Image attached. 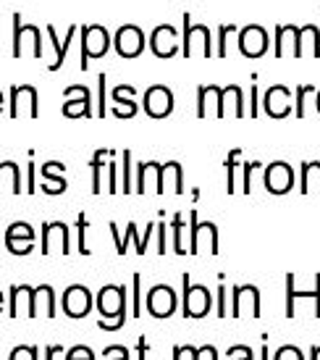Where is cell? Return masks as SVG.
<instances>
[{"label": "cell", "instance_id": "2", "mask_svg": "<svg viewBox=\"0 0 320 360\" xmlns=\"http://www.w3.org/2000/svg\"><path fill=\"white\" fill-rule=\"evenodd\" d=\"M200 53L202 58H213L215 48H213L211 30L205 24H194L189 13H184V32H181V56L184 58H194Z\"/></svg>", "mask_w": 320, "mask_h": 360}, {"label": "cell", "instance_id": "54", "mask_svg": "<svg viewBox=\"0 0 320 360\" xmlns=\"http://www.w3.org/2000/svg\"><path fill=\"white\" fill-rule=\"evenodd\" d=\"M231 360H236V358H231ZM239 360H252V350L247 347V352H244V358H239Z\"/></svg>", "mask_w": 320, "mask_h": 360}, {"label": "cell", "instance_id": "11", "mask_svg": "<svg viewBox=\"0 0 320 360\" xmlns=\"http://www.w3.org/2000/svg\"><path fill=\"white\" fill-rule=\"evenodd\" d=\"M265 190L270 195H286L294 187V169L286 160H273L265 166Z\"/></svg>", "mask_w": 320, "mask_h": 360}, {"label": "cell", "instance_id": "31", "mask_svg": "<svg viewBox=\"0 0 320 360\" xmlns=\"http://www.w3.org/2000/svg\"><path fill=\"white\" fill-rule=\"evenodd\" d=\"M318 87L315 84H297L294 87V116L305 119L307 116V98H315Z\"/></svg>", "mask_w": 320, "mask_h": 360}, {"label": "cell", "instance_id": "28", "mask_svg": "<svg viewBox=\"0 0 320 360\" xmlns=\"http://www.w3.org/2000/svg\"><path fill=\"white\" fill-rule=\"evenodd\" d=\"M79 30H81L79 24H71V27H69V34H66V40L58 42L55 27H48V34H51V45L55 48V51H58V53H55V60H53V63H48V69H51V71H58L60 66L66 63V53H69V48H71V40H74V34H76Z\"/></svg>", "mask_w": 320, "mask_h": 360}, {"label": "cell", "instance_id": "20", "mask_svg": "<svg viewBox=\"0 0 320 360\" xmlns=\"http://www.w3.org/2000/svg\"><path fill=\"white\" fill-rule=\"evenodd\" d=\"M297 37H300L297 24H276V45H273L276 58H297Z\"/></svg>", "mask_w": 320, "mask_h": 360}, {"label": "cell", "instance_id": "56", "mask_svg": "<svg viewBox=\"0 0 320 360\" xmlns=\"http://www.w3.org/2000/svg\"><path fill=\"white\" fill-rule=\"evenodd\" d=\"M0 110H3V92H0Z\"/></svg>", "mask_w": 320, "mask_h": 360}, {"label": "cell", "instance_id": "9", "mask_svg": "<svg viewBox=\"0 0 320 360\" xmlns=\"http://www.w3.org/2000/svg\"><path fill=\"white\" fill-rule=\"evenodd\" d=\"M145 45H147L145 32L137 24H124L116 32V37H113V48H116V53H119L121 58H137V56H142Z\"/></svg>", "mask_w": 320, "mask_h": 360}, {"label": "cell", "instance_id": "10", "mask_svg": "<svg viewBox=\"0 0 320 360\" xmlns=\"http://www.w3.org/2000/svg\"><path fill=\"white\" fill-rule=\"evenodd\" d=\"M150 51L158 56V58H173L176 53H181V37L176 27L171 24H158L150 34Z\"/></svg>", "mask_w": 320, "mask_h": 360}, {"label": "cell", "instance_id": "7", "mask_svg": "<svg viewBox=\"0 0 320 360\" xmlns=\"http://www.w3.org/2000/svg\"><path fill=\"white\" fill-rule=\"evenodd\" d=\"M270 48V37L265 27L260 24H247L239 30V53L244 58H262Z\"/></svg>", "mask_w": 320, "mask_h": 360}, {"label": "cell", "instance_id": "19", "mask_svg": "<svg viewBox=\"0 0 320 360\" xmlns=\"http://www.w3.org/2000/svg\"><path fill=\"white\" fill-rule=\"evenodd\" d=\"M110 98H113V116L116 119H131V116H137V87L134 84H119V87H113L110 92Z\"/></svg>", "mask_w": 320, "mask_h": 360}, {"label": "cell", "instance_id": "40", "mask_svg": "<svg viewBox=\"0 0 320 360\" xmlns=\"http://www.w3.org/2000/svg\"><path fill=\"white\" fill-rule=\"evenodd\" d=\"M241 169H244V181H241V192H244V195H250V192H252V174H255V169H262V166H260V160H247V163H244Z\"/></svg>", "mask_w": 320, "mask_h": 360}, {"label": "cell", "instance_id": "4", "mask_svg": "<svg viewBox=\"0 0 320 360\" xmlns=\"http://www.w3.org/2000/svg\"><path fill=\"white\" fill-rule=\"evenodd\" d=\"M181 284H184V302H181L184 319H205L213 308L211 290H208V287H202V284H192L189 271H187V274H181Z\"/></svg>", "mask_w": 320, "mask_h": 360}, {"label": "cell", "instance_id": "18", "mask_svg": "<svg viewBox=\"0 0 320 360\" xmlns=\"http://www.w3.org/2000/svg\"><path fill=\"white\" fill-rule=\"evenodd\" d=\"M40 234H42V248H40L42 255H51L53 252V240L55 237H60V255H71V229L63 221H53V224L45 221Z\"/></svg>", "mask_w": 320, "mask_h": 360}, {"label": "cell", "instance_id": "3", "mask_svg": "<svg viewBox=\"0 0 320 360\" xmlns=\"http://www.w3.org/2000/svg\"><path fill=\"white\" fill-rule=\"evenodd\" d=\"M81 71L90 69V58H102L110 51V34L102 24H84L81 27Z\"/></svg>", "mask_w": 320, "mask_h": 360}, {"label": "cell", "instance_id": "6", "mask_svg": "<svg viewBox=\"0 0 320 360\" xmlns=\"http://www.w3.org/2000/svg\"><path fill=\"white\" fill-rule=\"evenodd\" d=\"M63 116L66 119H92V90L87 84H71L63 90Z\"/></svg>", "mask_w": 320, "mask_h": 360}, {"label": "cell", "instance_id": "47", "mask_svg": "<svg viewBox=\"0 0 320 360\" xmlns=\"http://www.w3.org/2000/svg\"><path fill=\"white\" fill-rule=\"evenodd\" d=\"M140 281L142 276L134 274V319H140Z\"/></svg>", "mask_w": 320, "mask_h": 360}, {"label": "cell", "instance_id": "39", "mask_svg": "<svg viewBox=\"0 0 320 360\" xmlns=\"http://www.w3.org/2000/svg\"><path fill=\"white\" fill-rule=\"evenodd\" d=\"M87 229H90V221L84 213L76 216V231H79V255H90V248H87Z\"/></svg>", "mask_w": 320, "mask_h": 360}, {"label": "cell", "instance_id": "33", "mask_svg": "<svg viewBox=\"0 0 320 360\" xmlns=\"http://www.w3.org/2000/svg\"><path fill=\"white\" fill-rule=\"evenodd\" d=\"M239 158H241V148H234L226 158V192L234 195L236 192V169H239Z\"/></svg>", "mask_w": 320, "mask_h": 360}, {"label": "cell", "instance_id": "23", "mask_svg": "<svg viewBox=\"0 0 320 360\" xmlns=\"http://www.w3.org/2000/svg\"><path fill=\"white\" fill-rule=\"evenodd\" d=\"M297 58H320L318 24H305V27H300V37H297Z\"/></svg>", "mask_w": 320, "mask_h": 360}, {"label": "cell", "instance_id": "16", "mask_svg": "<svg viewBox=\"0 0 320 360\" xmlns=\"http://www.w3.org/2000/svg\"><path fill=\"white\" fill-rule=\"evenodd\" d=\"M262 110L268 113L270 119H286L291 113V90L286 84H273L265 90L262 98Z\"/></svg>", "mask_w": 320, "mask_h": 360}, {"label": "cell", "instance_id": "34", "mask_svg": "<svg viewBox=\"0 0 320 360\" xmlns=\"http://www.w3.org/2000/svg\"><path fill=\"white\" fill-rule=\"evenodd\" d=\"M95 116H108V77L98 74V110Z\"/></svg>", "mask_w": 320, "mask_h": 360}, {"label": "cell", "instance_id": "41", "mask_svg": "<svg viewBox=\"0 0 320 360\" xmlns=\"http://www.w3.org/2000/svg\"><path fill=\"white\" fill-rule=\"evenodd\" d=\"M37 355H40V350H37L34 345H29V347H24V345H21V347H16V350L11 352L8 360H40Z\"/></svg>", "mask_w": 320, "mask_h": 360}, {"label": "cell", "instance_id": "46", "mask_svg": "<svg viewBox=\"0 0 320 360\" xmlns=\"http://www.w3.org/2000/svg\"><path fill=\"white\" fill-rule=\"evenodd\" d=\"M102 355H105V358H108V355H119L116 360H129V350H126V347H121V345H116V347H105Z\"/></svg>", "mask_w": 320, "mask_h": 360}, {"label": "cell", "instance_id": "14", "mask_svg": "<svg viewBox=\"0 0 320 360\" xmlns=\"http://www.w3.org/2000/svg\"><path fill=\"white\" fill-rule=\"evenodd\" d=\"M211 240V255H218V226L213 221H197V210H189V255L200 252V240Z\"/></svg>", "mask_w": 320, "mask_h": 360}, {"label": "cell", "instance_id": "21", "mask_svg": "<svg viewBox=\"0 0 320 360\" xmlns=\"http://www.w3.org/2000/svg\"><path fill=\"white\" fill-rule=\"evenodd\" d=\"M223 116H247V108H244V92H241L239 84H226L220 90V119Z\"/></svg>", "mask_w": 320, "mask_h": 360}, {"label": "cell", "instance_id": "43", "mask_svg": "<svg viewBox=\"0 0 320 360\" xmlns=\"http://www.w3.org/2000/svg\"><path fill=\"white\" fill-rule=\"evenodd\" d=\"M273 360H305V358H302L300 347H294V345H286V347H281V350L273 355Z\"/></svg>", "mask_w": 320, "mask_h": 360}, {"label": "cell", "instance_id": "25", "mask_svg": "<svg viewBox=\"0 0 320 360\" xmlns=\"http://www.w3.org/2000/svg\"><path fill=\"white\" fill-rule=\"evenodd\" d=\"M312 297L315 300V319H320V274H315V290L297 292L294 290V274H286V319H294V300Z\"/></svg>", "mask_w": 320, "mask_h": 360}, {"label": "cell", "instance_id": "5", "mask_svg": "<svg viewBox=\"0 0 320 360\" xmlns=\"http://www.w3.org/2000/svg\"><path fill=\"white\" fill-rule=\"evenodd\" d=\"M11 27H13V48H11L13 58L27 56V48H32V56H34V58H42L40 30H37L34 24H24V21H21V13H13Z\"/></svg>", "mask_w": 320, "mask_h": 360}, {"label": "cell", "instance_id": "38", "mask_svg": "<svg viewBox=\"0 0 320 360\" xmlns=\"http://www.w3.org/2000/svg\"><path fill=\"white\" fill-rule=\"evenodd\" d=\"M121 158H124V166H121V171H124V181H121V192L124 195H131L134 190V181H131V150H124L121 153Z\"/></svg>", "mask_w": 320, "mask_h": 360}, {"label": "cell", "instance_id": "8", "mask_svg": "<svg viewBox=\"0 0 320 360\" xmlns=\"http://www.w3.org/2000/svg\"><path fill=\"white\" fill-rule=\"evenodd\" d=\"M142 108L150 119H166L173 113V92L166 84H152L142 98Z\"/></svg>", "mask_w": 320, "mask_h": 360}, {"label": "cell", "instance_id": "35", "mask_svg": "<svg viewBox=\"0 0 320 360\" xmlns=\"http://www.w3.org/2000/svg\"><path fill=\"white\" fill-rule=\"evenodd\" d=\"M171 229H173V250H176V255H187V248H184V219H181V213L173 216Z\"/></svg>", "mask_w": 320, "mask_h": 360}, {"label": "cell", "instance_id": "13", "mask_svg": "<svg viewBox=\"0 0 320 360\" xmlns=\"http://www.w3.org/2000/svg\"><path fill=\"white\" fill-rule=\"evenodd\" d=\"M60 305H63V313H66L69 319H84L92 308V292L87 290L84 284H71V287H66V292H63Z\"/></svg>", "mask_w": 320, "mask_h": 360}, {"label": "cell", "instance_id": "15", "mask_svg": "<svg viewBox=\"0 0 320 360\" xmlns=\"http://www.w3.org/2000/svg\"><path fill=\"white\" fill-rule=\"evenodd\" d=\"M34 237L37 231L32 229L27 221H16L6 229V245H8V252L13 255H29L34 250Z\"/></svg>", "mask_w": 320, "mask_h": 360}, {"label": "cell", "instance_id": "26", "mask_svg": "<svg viewBox=\"0 0 320 360\" xmlns=\"http://www.w3.org/2000/svg\"><path fill=\"white\" fill-rule=\"evenodd\" d=\"M166 192H176V195L184 192V169H181L179 160H168V163L160 169L158 195H166Z\"/></svg>", "mask_w": 320, "mask_h": 360}, {"label": "cell", "instance_id": "32", "mask_svg": "<svg viewBox=\"0 0 320 360\" xmlns=\"http://www.w3.org/2000/svg\"><path fill=\"white\" fill-rule=\"evenodd\" d=\"M108 153H110V148H98L95 150V155H92V192L98 195V192H105L102 190V160L108 158Z\"/></svg>", "mask_w": 320, "mask_h": 360}, {"label": "cell", "instance_id": "55", "mask_svg": "<svg viewBox=\"0 0 320 360\" xmlns=\"http://www.w3.org/2000/svg\"><path fill=\"white\" fill-rule=\"evenodd\" d=\"M315 108H318V113H320V87H318V95H315Z\"/></svg>", "mask_w": 320, "mask_h": 360}, {"label": "cell", "instance_id": "30", "mask_svg": "<svg viewBox=\"0 0 320 360\" xmlns=\"http://www.w3.org/2000/svg\"><path fill=\"white\" fill-rule=\"evenodd\" d=\"M312 190L320 192V163L318 160H305V163H302L300 192L302 195H310Z\"/></svg>", "mask_w": 320, "mask_h": 360}, {"label": "cell", "instance_id": "45", "mask_svg": "<svg viewBox=\"0 0 320 360\" xmlns=\"http://www.w3.org/2000/svg\"><path fill=\"white\" fill-rule=\"evenodd\" d=\"M226 316V287H223V274H220V284H218V319Z\"/></svg>", "mask_w": 320, "mask_h": 360}, {"label": "cell", "instance_id": "57", "mask_svg": "<svg viewBox=\"0 0 320 360\" xmlns=\"http://www.w3.org/2000/svg\"><path fill=\"white\" fill-rule=\"evenodd\" d=\"M0 308H3V295H0Z\"/></svg>", "mask_w": 320, "mask_h": 360}, {"label": "cell", "instance_id": "17", "mask_svg": "<svg viewBox=\"0 0 320 360\" xmlns=\"http://www.w3.org/2000/svg\"><path fill=\"white\" fill-rule=\"evenodd\" d=\"M11 119H19L21 108L29 110L32 119L40 116V108H37V90L32 84H11Z\"/></svg>", "mask_w": 320, "mask_h": 360}, {"label": "cell", "instance_id": "53", "mask_svg": "<svg viewBox=\"0 0 320 360\" xmlns=\"http://www.w3.org/2000/svg\"><path fill=\"white\" fill-rule=\"evenodd\" d=\"M260 360H268V345L262 342V350H260Z\"/></svg>", "mask_w": 320, "mask_h": 360}, {"label": "cell", "instance_id": "51", "mask_svg": "<svg viewBox=\"0 0 320 360\" xmlns=\"http://www.w3.org/2000/svg\"><path fill=\"white\" fill-rule=\"evenodd\" d=\"M58 352H63V347H60V345H51V347L45 350V360H53V355H58Z\"/></svg>", "mask_w": 320, "mask_h": 360}, {"label": "cell", "instance_id": "37", "mask_svg": "<svg viewBox=\"0 0 320 360\" xmlns=\"http://www.w3.org/2000/svg\"><path fill=\"white\" fill-rule=\"evenodd\" d=\"M234 32H239L236 24H220L218 27V51H215L218 58H226V53H229V34H234Z\"/></svg>", "mask_w": 320, "mask_h": 360}, {"label": "cell", "instance_id": "44", "mask_svg": "<svg viewBox=\"0 0 320 360\" xmlns=\"http://www.w3.org/2000/svg\"><path fill=\"white\" fill-rule=\"evenodd\" d=\"M258 105H260V98H258V84H252V90H250V108H247V113H250L252 119L260 113V108H258Z\"/></svg>", "mask_w": 320, "mask_h": 360}, {"label": "cell", "instance_id": "22", "mask_svg": "<svg viewBox=\"0 0 320 360\" xmlns=\"http://www.w3.org/2000/svg\"><path fill=\"white\" fill-rule=\"evenodd\" d=\"M220 90L218 84H200L197 87V116L205 119V116H218L220 119Z\"/></svg>", "mask_w": 320, "mask_h": 360}, {"label": "cell", "instance_id": "42", "mask_svg": "<svg viewBox=\"0 0 320 360\" xmlns=\"http://www.w3.org/2000/svg\"><path fill=\"white\" fill-rule=\"evenodd\" d=\"M66 360H95V352L87 347V345H76L66 352Z\"/></svg>", "mask_w": 320, "mask_h": 360}, {"label": "cell", "instance_id": "24", "mask_svg": "<svg viewBox=\"0 0 320 360\" xmlns=\"http://www.w3.org/2000/svg\"><path fill=\"white\" fill-rule=\"evenodd\" d=\"M40 171H42V176H45V184H42V192H45V195H63V192L69 190L66 176H58V174L66 171L63 163H58V160H48Z\"/></svg>", "mask_w": 320, "mask_h": 360}, {"label": "cell", "instance_id": "12", "mask_svg": "<svg viewBox=\"0 0 320 360\" xmlns=\"http://www.w3.org/2000/svg\"><path fill=\"white\" fill-rule=\"evenodd\" d=\"M176 305H179L176 292L171 290L168 284H155L147 292V313H150L152 319H171Z\"/></svg>", "mask_w": 320, "mask_h": 360}, {"label": "cell", "instance_id": "49", "mask_svg": "<svg viewBox=\"0 0 320 360\" xmlns=\"http://www.w3.org/2000/svg\"><path fill=\"white\" fill-rule=\"evenodd\" d=\"M24 192H37L34 190V163H32V153H29V171H27V190Z\"/></svg>", "mask_w": 320, "mask_h": 360}, {"label": "cell", "instance_id": "36", "mask_svg": "<svg viewBox=\"0 0 320 360\" xmlns=\"http://www.w3.org/2000/svg\"><path fill=\"white\" fill-rule=\"evenodd\" d=\"M131 240L137 242V255H142V240L137 237V224H134V221H129V226H126V237H121V240L116 242V250H119V255H126V248H129Z\"/></svg>", "mask_w": 320, "mask_h": 360}, {"label": "cell", "instance_id": "27", "mask_svg": "<svg viewBox=\"0 0 320 360\" xmlns=\"http://www.w3.org/2000/svg\"><path fill=\"white\" fill-rule=\"evenodd\" d=\"M160 163L155 160H142L137 166V192L140 195H147V192H158L160 190Z\"/></svg>", "mask_w": 320, "mask_h": 360}, {"label": "cell", "instance_id": "29", "mask_svg": "<svg viewBox=\"0 0 320 360\" xmlns=\"http://www.w3.org/2000/svg\"><path fill=\"white\" fill-rule=\"evenodd\" d=\"M13 192V195H21V171L13 160H3L0 158V192Z\"/></svg>", "mask_w": 320, "mask_h": 360}, {"label": "cell", "instance_id": "1", "mask_svg": "<svg viewBox=\"0 0 320 360\" xmlns=\"http://www.w3.org/2000/svg\"><path fill=\"white\" fill-rule=\"evenodd\" d=\"M98 310L105 319L98 323L102 331H119L126 323V287H102L98 292Z\"/></svg>", "mask_w": 320, "mask_h": 360}, {"label": "cell", "instance_id": "52", "mask_svg": "<svg viewBox=\"0 0 320 360\" xmlns=\"http://www.w3.org/2000/svg\"><path fill=\"white\" fill-rule=\"evenodd\" d=\"M320 358V345H312V350H310V360H318Z\"/></svg>", "mask_w": 320, "mask_h": 360}, {"label": "cell", "instance_id": "50", "mask_svg": "<svg viewBox=\"0 0 320 360\" xmlns=\"http://www.w3.org/2000/svg\"><path fill=\"white\" fill-rule=\"evenodd\" d=\"M147 352H150V345H147L145 337H140V342H137V355H140V358L137 360H147Z\"/></svg>", "mask_w": 320, "mask_h": 360}, {"label": "cell", "instance_id": "48", "mask_svg": "<svg viewBox=\"0 0 320 360\" xmlns=\"http://www.w3.org/2000/svg\"><path fill=\"white\" fill-rule=\"evenodd\" d=\"M158 252L166 255V224L163 221H158Z\"/></svg>", "mask_w": 320, "mask_h": 360}]
</instances>
